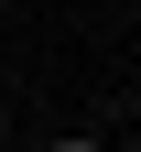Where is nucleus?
<instances>
[{"instance_id": "nucleus-1", "label": "nucleus", "mask_w": 141, "mask_h": 152, "mask_svg": "<svg viewBox=\"0 0 141 152\" xmlns=\"http://www.w3.org/2000/svg\"><path fill=\"white\" fill-rule=\"evenodd\" d=\"M44 152H98V141H44Z\"/></svg>"}]
</instances>
